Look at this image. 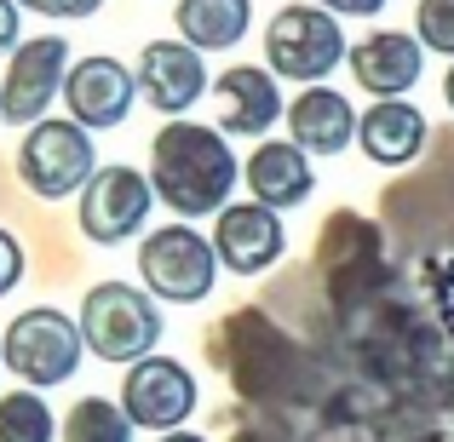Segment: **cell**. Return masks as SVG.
Here are the masks:
<instances>
[{
	"instance_id": "2",
	"label": "cell",
	"mask_w": 454,
	"mask_h": 442,
	"mask_svg": "<svg viewBox=\"0 0 454 442\" xmlns=\"http://www.w3.org/2000/svg\"><path fill=\"white\" fill-rule=\"evenodd\" d=\"M167 322L155 310L150 288H133V282H98L87 299H81V339L98 362H145L155 356Z\"/></svg>"
},
{
	"instance_id": "16",
	"label": "cell",
	"mask_w": 454,
	"mask_h": 442,
	"mask_svg": "<svg viewBox=\"0 0 454 442\" xmlns=\"http://www.w3.org/2000/svg\"><path fill=\"white\" fill-rule=\"evenodd\" d=\"M213 92L224 98V133H236V138H259L265 127H277V115H282V87H277V75L270 69H259V64H236V69H224L219 81H213Z\"/></svg>"
},
{
	"instance_id": "23",
	"label": "cell",
	"mask_w": 454,
	"mask_h": 442,
	"mask_svg": "<svg viewBox=\"0 0 454 442\" xmlns=\"http://www.w3.org/2000/svg\"><path fill=\"white\" fill-rule=\"evenodd\" d=\"M18 282H23V242L0 224V299L18 288Z\"/></svg>"
},
{
	"instance_id": "19",
	"label": "cell",
	"mask_w": 454,
	"mask_h": 442,
	"mask_svg": "<svg viewBox=\"0 0 454 442\" xmlns=\"http://www.w3.org/2000/svg\"><path fill=\"white\" fill-rule=\"evenodd\" d=\"M133 431L138 425L127 420V408L110 402V397H81L64 420V442H133Z\"/></svg>"
},
{
	"instance_id": "24",
	"label": "cell",
	"mask_w": 454,
	"mask_h": 442,
	"mask_svg": "<svg viewBox=\"0 0 454 442\" xmlns=\"http://www.w3.org/2000/svg\"><path fill=\"white\" fill-rule=\"evenodd\" d=\"M18 46H23V6L0 0V52H18Z\"/></svg>"
},
{
	"instance_id": "18",
	"label": "cell",
	"mask_w": 454,
	"mask_h": 442,
	"mask_svg": "<svg viewBox=\"0 0 454 442\" xmlns=\"http://www.w3.org/2000/svg\"><path fill=\"white\" fill-rule=\"evenodd\" d=\"M173 23L196 52H224L247 35L254 23V0H178Z\"/></svg>"
},
{
	"instance_id": "25",
	"label": "cell",
	"mask_w": 454,
	"mask_h": 442,
	"mask_svg": "<svg viewBox=\"0 0 454 442\" xmlns=\"http://www.w3.org/2000/svg\"><path fill=\"white\" fill-rule=\"evenodd\" d=\"M310 6L333 12V18H374V12H386V0H310Z\"/></svg>"
},
{
	"instance_id": "1",
	"label": "cell",
	"mask_w": 454,
	"mask_h": 442,
	"mask_svg": "<svg viewBox=\"0 0 454 442\" xmlns=\"http://www.w3.org/2000/svg\"><path fill=\"white\" fill-rule=\"evenodd\" d=\"M236 178H242V167H236V150L219 127L173 121L155 133L150 184H155V201H167V213H178V219H219L231 207Z\"/></svg>"
},
{
	"instance_id": "9",
	"label": "cell",
	"mask_w": 454,
	"mask_h": 442,
	"mask_svg": "<svg viewBox=\"0 0 454 442\" xmlns=\"http://www.w3.org/2000/svg\"><path fill=\"white\" fill-rule=\"evenodd\" d=\"M121 408L138 431L167 437L196 408V379H190V368L173 362V356H145V362H133L127 379H121Z\"/></svg>"
},
{
	"instance_id": "4",
	"label": "cell",
	"mask_w": 454,
	"mask_h": 442,
	"mask_svg": "<svg viewBox=\"0 0 454 442\" xmlns=\"http://www.w3.org/2000/svg\"><path fill=\"white\" fill-rule=\"evenodd\" d=\"M265 64L282 81H310L317 87V81L333 75V64H351V46H345V29L333 12L300 0V6H282L265 23Z\"/></svg>"
},
{
	"instance_id": "12",
	"label": "cell",
	"mask_w": 454,
	"mask_h": 442,
	"mask_svg": "<svg viewBox=\"0 0 454 442\" xmlns=\"http://www.w3.org/2000/svg\"><path fill=\"white\" fill-rule=\"evenodd\" d=\"M207 87H213V75L190 41H150L138 52V92H145L150 110L184 115V110H196V98Z\"/></svg>"
},
{
	"instance_id": "17",
	"label": "cell",
	"mask_w": 454,
	"mask_h": 442,
	"mask_svg": "<svg viewBox=\"0 0 454 442\" xmlns=\"http://www.w3.org/2000/svg\"><path fill=\"white\" fill-rule=\"evenodd\" d=\"M426 138H432V121H426L409 98L374 104V110L363 115V127H356V144H363V155L374 167H409L414 155L426 150Z\"/></svg>"
},
{
	"instance_id": "26",
	"label": "cell",
	"mask_w": 454,
	"mask_h": 442,
	"mask_svg": "<svg viewBox=\"0 0 454 442\" xmlns=\"http://www.w3.org/2000/svg\"><path fill=\"white\" fill-rule=\"evenodd\" d=\"M443 98H449V110H454V64H449V75H443Z\"/></svg>"
},
{
	"instance_id": "6",
	"label": "cell",
	"mask_w": 454,
	"mask_h": 442,
	"mask_svg": "<svg viewBox=\"0 0 454 442\" xmlns=\"http://www.w3.org/2000/svg\"><path fill=\"white\" fill-rule=\"evenodd\" d=\"M138 276L161 305H201L219 282V247L196 224H161L138 247Z\"/></svg>"
},
{
	"instance_id": "3",
	"label": "cell",
	"mask_w": 454,
	"mask_h": 442,
	"mask_svg": "<svg viewBox=\"0 0 454 442\" xmlns=\"http://www.w3.org/2000/svg\"><path fill=\"white\" fill-rule=\"evenodd\" d=\"M0 356L6 368L23 379L29 391H52V385H69L87 356V339H81V322H69L64 310H18L6 322V339H0Z\"/></svg>"
},
{
	"instance_id": "27",
	"label": "cell",
	"mask_w": 454,
	"mask_h": 442,
	"mask_svg": "<svg viewBox=\"0 0 454 442\" xmlns=\"http://www.w3.org/2000/svg\"><path fill=\"white\" fill-rule=\"evenodd\" d=\"M161 442H201V437H190V431H167Z\"/></svg>"
},
{
	"instance_id": "11",
	"label": "cell",
	"mask_w": 454,
	"mask_h": 442,
	"mask_svg": "<svg viewBox=\"0 0 454 442\" xmlns=\"http://www.w3.org/2000/svg\"><path fill=\"white\" fill-rule=\"evenodd\" d=\"M351 75L356 87L368 92L374 104L386 98H409L426 75V46L420 35H403V29H374L351 46Z\"/></svg>"
},
{
	"instance_id": "13",
	"label": "cell",
	"mask_w": 454,
	"mask_h": 442,
	"mask_svg": "<svg viewBox=\"0 0 454 442\" xmlns=\"http://www.w3.org/2000/svg\"><path fill=\"white\" fill-rule=\"evenodd\" d=\"M213 247H219V265L236 270V276H259L282 259L288 247V230H282V213L259 207V201H236V207L219 213L213 224Z\"/></svg>"
},
{
	"instance_id": "21",
	"label": "cell",
	"mask_w": 454,
	"mask_h": 442,
	"mask_svg": "<svg viewBox=\"0 0 454 442\" xmlns=\"http://www.w3.org/2000/svg\"><path fill=\"white\" fill-rule=\"evenodd\" d=\"M414 35H420L426 52L454 58V0H420L414 6Z\"/></svg>"
},
{
	"instance_id": "22",
	"label": "cell",
	"mask_w": 454,
	"mask_h": 442,
	"mask_svg": "<svg viewBox=\"0 0 454 442\" xmlns=\"http://www.w3.org/2000/svg\"><path fill=\"white\" fill-rule=\"evenodd\" d=\"M23 12H41V18H58V23H75V18H92L104 0H18Z\"/></svg>"
},
{
	"instance_id": "8",
	"label": "cell",
	"mask_w": 454,
	"mask_h": 442,
	"mask_svg": "<svg viewBox=\"0 0 454 442\" xmlns=\"http://www.w3.org/2000/svg\"><path fill=\"white\" fill-rule=\"evenodd\" d=\"M69 69L75 64H69L64 35H35V41H23L6 64V81H0V115H6L12 127L46 121V110H52V98L64 92Z\"/></svg>"
},
{
	"instance_id": "5",
	"label": "cell",
	"mask_w": 454,
	"mask_h": 442,
	"mask_svg": "<svg viewBox=\"0 0 454 442\" xmlns=\"http://www.w3.org/2000/svg\"><path fill=\"white\" fill-rule=\"evenodd\" d=\"M18 178L35 190L41 201H64L81 196V190L98 178V150H92V133L81 121H35L18 144Z\"/></svg>"
},
{
	"instance_id": "7",
	"label": "cell",
	"mask_w": 454,
	"mask_h": 442,
	"mask_svg": "<svg viewBox=\"0 0 454 442\" xmlns=\"http://www.w3.org/2000/svg\"><path fill=\"white\" fill-rule=\"evenodd\" d=\"M150 213H155V184L127 161L98 167V178L81 190V236L98 242V247L133 242V236L145 230Z\"/></svg>"
},
{
	"instance_id": "10",
	"label": "cell",
	"mask_w": 454,
	"mask_h": 442,
	"mask_svg": "<svg viewBox=\"0 0 454 442\" xmlns=\"http://www.w3.org/2000/svg\"><path fill=\"white\" fill-rule=\"evenodd\" d=\"M138 98V69H127L121 58L110 52H92L69 69L64 81V104H69V121H81L87 133H110L133 115Z\"/></svg>"
},
{
	"instance_id": "20",
	"label": "cell",
	"mask_w": 454,
	"mask_h": 442,
	"mask_svg": "<svg viewBox=\"0 0 454 442\" xmlns=\"http://www.w3.org/2000/svg\"><path fill=\"white\" fill-rule=\"evenodd\" d=\"M52 408L41 391H6L0 397V442H52Z\"/></svg>"
},
{
	"instance_id": "15",
	"label": "cell",
	"mask_w": 454,
	"mask_h": 442,
	"mask_svg": "<svg viewBox=\"0 0 454 442\" xmlns=\"http://www.w3.org/2000/svg\"><path fill=\"white\" fill-rule=\"evenodd\" d=\"M356 127H363V115L333 87H305L300 98L288 104V138L305 155H345L356 144Z\"/></svg>"
},
{
	"instance_id": "14",
	"label": "cell",
	"mask_w": 454,
	"mask_h": 442,
	"mask_svg": "<svg viewBox=\"0 0 454 442\" xmlns=\"http://www.w3.org/2000/svg\"><path fill=\"white\" fill-rule=\"evenodd\" d=\"M242 178H247V190H254V201L270 207V213L300 207V201H310V190H317L310 155L294 144V138H265V144L242 161Z\"/></svg>"
},
{
	"instance_id": "28",
	"label": "cell",
	"mask_w": 454,
	"mask_h": 442,
	"mask_svg": "<svg viewBox=\"0 0 454 442\" xmlns=\"http://www.w3.org/2000/svg\"><path fill=\"white\" fill-rule=\"evenodd\" d=\"M0 362H6V356H0Z\"/></svg>"
}]
</instances>
